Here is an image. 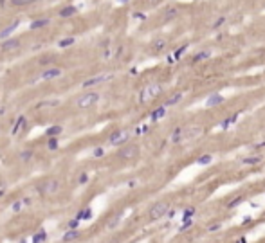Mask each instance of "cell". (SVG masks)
<instances>
[{"instance_id":"cell-12","label":"cell","mask_w":265,"mask_h":243,"mask_svg":"<svg viewBox=\"0 0 265 243\" xmlns=\"http://www.w3.org/2000/svg\"><path fill=\"white\" fill-rule=\"evenodd\" d=\"M224 101L222 95H213V97H209V101H207V106H215V105H220Z\"/></svg>"},{"instance_id":"cell-21","label":"cell","mask_w":265,"mask_h":243,"mask_svg":"<svg viewBox=\"0 0 265 243\" xmlns=\"http://www.w3.org/2000/svg\"><path fill=\"white\" fill-rule=\"evenodd\" d=\"M162 115H164V106H162V108H159V110H155V112L152 114V117H153V119H159V117H162Z\"/></svg>"},{"instance_id":"cell-5","label":"cell","mask_w":265,"mask_h":243,"mask_svg":"<svg viewBox=\"0 0 265 243\" xmlns=\"http://www.w3.org/2000/svg\"><path fill=\"white\" fill-rule=\"evenodd\" d=\"M128 137H130V132H128V130H116V132L110 135V144H123V142H126Z\"/></svg>"},{"instance_id":"cell-9","label":"cell","mask_w":265,"mask_h":243,"mask_svg":"<svg viewBox=\"0 0 265 243\" xmlns=\"http://www.w3.org/2000/svg\"><path fill=\"white\" fill-rule=\"evenodd\" d=\"M110 76H96V78H90V79H87V81H83V86H94V85H99L103 83V81H106Z\"/></svg>"},{"instance_id":"cell-23","label":"cell","mask_w":265,"mask_h":243,"mask_svg":"<svg viewBox=\"0 0 265 243\" xmlns=\"http://www.w3.org/2000/svg\"><path fill=\"white\" fill-rule=\"evenodd\" d=\"M209 162H211V157H209V155H204V157L199 159V164H209Z\"/></svg>"},{"instance_id":"cell-27","label":"cell","mask_w":265,"mask_h":243,"mask_svg":"<svg viewBox=\"0 0 265 243\" xmlns=\"http://www.w3.org/2000/svg\"><path fill=\"white\" fill-rule=\"evenodd\" d=\"M31 155H32L31 151H24L20 157H22V160H29V159H31Z\"/></svg>"},{"instance_id":"cell-29","label":"cell","mask_w":265,"mask_h":243,"mask_svg":"<svg viewBox=\"0 0 265 243\" xmlns=\"http://www.w3.org/2000/svg\"><path fill=\"white\" fill-rule=\"evenodd\" d=\"M240 202H242V198H234L233 202H229V207H234V205H238Z\"/></svg>"},{"instance_id":"cell-26","label":"cell","mask_w":265,"mask_h":243,"mask_svg":"<svg viewBox=\"0 0 265 243\" xmlns=\"http://www.w3.org/2000/svg\"><path fill=\"white\" fill-rule=\"evenodd\" d=\"M119 220H121V216L117 214V216H116V218H114V220H110V222H108V227H116V225H117V222H119Z\"/></svg>"},{"instance_id":"cell-7","label":"cell","mask_w":265,"mask_h":243,"mask_svg":"<svg viewBox=\"0 0 265 243\" xmlns=\"http://www.w3.org/2000/svg\"><path fill=\"white\" fill-rule=\"evenodd\" d=\"M135 155H137V146H134V144H128L126 148H123L119 151L121 159H134Z\"/></svg>"},{"instance_id":"cell-1","label":"cell","mask_w":265,"mask_h":243,"mask_svg":"<svg viewBox=\"0 0 265 243\" xmlns=\"http://www.w3.org/2000/svg\"><path fill=\"white\" fill-rule=\"evenodd\" d=\"M168 209H170V203L168 202H157L152 209H150V218L152 220H159L162 216L168 214Z\"/></svg>"},{"instance_id":"cell-3","label":"cell","mask_w":265,"mask_h":243,"mask_svg":"<svg viewBox=\"0 0 265 243\" xmlns=\"http://www.w3.org/2000/svg\"><path fill=\"white\" fill-rule=\"evenodd\" d=\"M56 191H58V180L54 178L45 180L38 186V193H42V195H51V193H56Z\"/></svg>"},{"instance_id":"cell-25","label":"cell","mask_w":265,"mask_h":243,"mask_svg":"<svg viewBox=\"0 0 265 243\" xmlns=\"http://www.w3.org/2000/svg\"><path fill=\"white\" fill-rule=\"evenodd\" d=\"M47 146H49V149H56V148H58V140H56V139H51Z\"/></svg>"},{"instance_id":"cell-14","label":"cell","mask_w":265,"mask_h":243,"mask_svg":"<svg viewBox=\"0 0 265 243\" xmlns=\"http://www.w3.org/2000/svg\"><path fill=\"white\" fill-rule=\"evenodd\" d=\"M47 133L53 137V135H60L62 133V126H51L49 130H47Z\"/></svg>"},{"instance_id":"cell-10","label":"cell","mask_w":265,"mask_h":243,"mask_svg":"<svg viewBox=\"0 0 265 243\" xmlns=\"http://www.w3.org/2000/svg\"><path fill=\"white\" fill-rule=\"evenodd\" d=\"M78 236H79V231H76V229L67 231V233L63 234V241H72V240H76Z\"/></svg>"},{"instance_id":"cell-35","label":"cell","mask_w":265,"mask_h":243,"mask_svg":"<svg viewBox=\"0 0 265 243\" xmlns=\"http://www.w3.org/2000/svg\"><path fill=\"white\" fill-rule=\"evenodd\" d=\"M2 195H4V191H2V189H0V196H2Z\"/></svg>"},{"instance_id":"cell-4","label":"cell","mask_w":265,"mask_h":243,"mask_svg":"<svg viewBox=\"0 0 265 243\" xmlns=\"http://www.w3.org/2000/svg\"><path fill=\"white\" fill-rule=\"evenodd\" d=\"M159 92H160V86L159 85H150V86H146L143 92H141V103H146L148 99H153L155 95H159Z\"/></svg>"},{"instance_id":"cell-11","label":"cell","mask_w":265,"mask_h":243,"mask_svg":"<svg viewBox=\"0 0 265 243\" xmlns=\"http://www.w3.org/2000/svg\"><path fill=\"white\" fill-rule=\"evenodd\" d=\"M78 220H90L92 218V211L90 209H85V211H79L78 212V216H76Z\"/></svg>"},{"instance_id":"cell-16","label":"cell","mask_w":265,"mask_h":243,"mask_svg":"<svg viewBox=\"0 0 265 243\" xmlns=\"http://www.w3.org/2000/svg\"><path fill=\"white\" fill-rule=\"evenodd\" d=\"M45 238H47V234H45V233H40V234H36V236L32 238V243H42Z\"/></svg>"},{"instance_id":"cell-2","label":"cell","mask_w":265,"mask_h":243,"mask_svg":"<svg viewBox=\"0 0 265 243\" xmlns=\"http://www.w3.org/2000/svg\"><path fill=\"white\" fill-rule=\"evenodd\" d=\"M97 101H99V94H96V92H88V94L79 95V97L76 99V105L79 106V108H88V106L96 105Z\"/></svg>"},{"instance_id":"cell-8","label":"cell","mask_w":265,"mask_h":243,"mask_svg":"<svg viewBox=\"0 0 265 243\" xmlns=\"http://www.w3.org/2000/svg\"><path fill=\"white\" fill-rule=\"evenodd\" d=\"M20 49V40H7L6 43H2V51L9 52V51H16Z\"/></svg>"},{"instance_id":"cell-30","label":"cell","mask_w":265,"mask_h":243,"mask_svg":"<svg viewBox=\"0 0 265 243\" xmlns=\"http://www.w3.org/2000/svg\"><path fill=\"white\" fill-rule=\"evenodd\" d=\"M22 203H24V202H16V203H15V205H13V211H20Z\"/></svg>"},{"instance_id":"cell-32","label":"cell","mask_w":265,"mask_h":243,"mask_svg":"<svg viewBox=\"0 0 265 243\" xmlns=\"http://www.w3.org/2000/svg\"><path fill=\"white\" fill-rule=\"evenodd\" d=\"M94 155H96V157H101V155H103V149H101V148H97V149L94 151Z\"/></svg>"},{"instance_id":"cell-20","label":"cell","mask_w":265,"mask_h":243,"mask_svg":"<svg viewBox=\"0 0 265 243\" xmlns=\"http://www.w3.org/2000/svg\"><path fill=\"white\" fill-rule=\"evenodd\" d=\"M180 135H182V130H180V128H177V130L173 132V135H171V140H173V142H177V140L180 139Z\"/></svg>"},{"instance_id":"cell-19","label":"cell","mask_w":265,"mask_h":243,"mask_svg":"<svg viewBox=\"0 0 265 243\" xmlns=\"http://www.w3.org/2000/svg\"><path fill=\"white\" fill-rule=\"evenodd\" d=\"M32 2H36V0H13V6H27Z\"/></svg>"},{"instance_id":"cell-22","label":"cell","mask_w":265,"mask_h":243,"mask_svg":"<svg viewBox=\"0 0 265 243\" xmlns=\"http://www.w3.org/2000/svg\"><path fill=\"white\" fill-rule=\"evenodd\" d=\"M204 58H209V52H199L197 56H195V61H200V60H204Z\"/></svg>"},{"instance_id":"cell-18","label":"cell","mask_w":265,"mask_h":243,"mask_svg":"<svg viewBox=\"0 0 265 243\" xmlns=\"http://www.w3.org/2000/svg\"><path fill=\"white\" fill-rule=\"evenodd\" d=\"M180 97H182L180 94H177V95H173V97H170V99L166 101V106H168V105H175V103H179V101H180Z\"/></svg>"},{"instance_id":"cell-17","label":"cell","mask_w":265,"mask_h":243,"mask_svg":"<svg viewBox=\"0 0 265 243\" xmlns=\"http://www.w3.org/2000/svg\"><path fill=\"white\" fill-rule=\"evenodd\" d=\"M49 23V20L45 18V20H36V22H32V29H36V27H43V25H47Z\"/></svg>"},{"instance_id":"cell-33","label":"cell","mask_w":265,"mask_h":243,"mask_svg":"<svg viewBox=\"0 0 265 243\" xmlns=\"http://www.w3.org/2000/svg\"><path fill=\"white\" fill-rule=\"evenodd\" d=\"M191 214H193V209H188V211H186V214H184V218L188 220V218H190Z\"/></svg>"},{"instance_id":"cell-31","label":"cell","mask_w":265,"mask_h":243,"mask_svg":"<svg viewBox=\"0 0 265 243\" xmlns=\"http://www.w3.org/2000/svg\"><path fill=\"white\" fill-rule=\"evenodd\" d=\"M78 222H79L78 218H76V220H72V222H69V227H71V229H76V225H78Z\"/></svg>"},{"instance_id":"cell-28","label":"cell","mask_w":265,"mask_h":243,"mask_svg":"<svg viewBox=\"0 0 265 243\" xmlns=\"http://www.w3.org/2000/svg\"><path fill=\"white\" fill-rule=\"evenodd\" d=\"M220 227H222V225H220V223H215V225H211V227H209V229H207V231H209V233H215V231H218V229H220Z\"/></svg>"},{"instance_id":"cell-24","label":"cell","mask_w":265,"mask_h":243,"mask_svg":"<svg viewBox=\"0 0 265 243\" xmlns=\"http://www.w3.org/2000/svg\"><path fill=\"white\" fill-rule=\"evenodd\" d=\"M260 159H262V157H251V159H245L244 162L245 164H256V162H260Z\"/></svg>"},{"instance_id":"cell-34","label":"cell","mask_w":265,"mask_h":243,"mask_svg":"<svg viewBox=\"0 0 265 243\" xmlns=\"http://www.w3.org/2000/svg\"><path fill=\"white\" fill-rule=\"evenodd\" d=\"M79 182H81V184H85V182H87V175H85V173L79 177Z\"/></svg>"},{"instance_id":"cell-13","label":"cell","mask_w":265,"mask_h":243,"mask_svg":"<svg viewBox=\"0 0 265 243\" xmlns=\"http://www.w3.org/2000/svg\"><path fill=\"white\" fill-rule=\"evenodd\" d=\"M16 25H18V22H13V23H11V25H7V27H6V29H4V31L0 32V38H4V36H7V34H9V32L13 31V29H15V27H16Z\"/></svg>"},{"instance_id":"cell-36","label":"cell","mask_w":265,"mask_h":243,"mask_svg":"<svg viewBox=\"0 0 265 243\" xmlns=\"http://www.w3.org/2000/svg\"><path fill=\"white\" fill-rule=\"evenodd\" d=\"M20 243H25V240H22V241H20Z\"/></svg>"},{"instance_id":"cell-15","label":"cell","mask_w":265,"mask_h":243,"mask_svg":"<svg viewBox=\"0 0 265 243\" xmlns=\"http://www.w3.org/2000/svg\"><path fill=\"white\" fill-rule=\"evenodd\" d=\"M74 13H76V7H65V9H62L60 15H62V16H72Z\"/></svg>"},{"instance_id":"cell-6","label":"cell","mask_w":265,"mask_h":243,"mask_svg":"<svg viewBox=\"0 0 265 243\" xmlns=\"http://www.w3.org/2000/svg\"><path fill=\"white\" fill-rule=\"evenodd\" d=\"M62 76V69H58V67H54V69H47L45 72L40 74V79L42 81H47V79H54V78H60Z\"/></svg>"}]
</instances>
